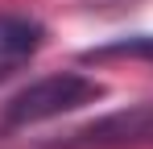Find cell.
Instances as JSON below:
<instances>
[{
	"label": "cell",
	"instance_id": "7a4b0ae2",
	"mask_svg": "<svg viewBox=\"0 0 153 149\" xmlns=\"http://www.w3.org/2000/svg\"><path fill=\"white\" fill-rule=\"evenodd\" d=\"M132 145H153V104L108 112L58 141V149H132Z\"/></svg>",
	"mask_w": 153,
	"mask_h": 149
},
{
	"label": "cell",
	"instance_id": "3957f363",
	"mask_svg": "<svg viewBox=\"0 0 153 149\" xmlns=\"http://www.w3.org/2000/svg\"><path fill=\"white\" fill-rule=\"evenodd\" d=\"M46 29L33 17H17V13H0V79L25 66L29 58L42 50Z\"/></svg>",
	"mask_w": 153,
	"mask_h": 149
},
{
	"label": "cell",
	"instance_id": "6da1fadb",
	"mask_svg": "<svg viewBox=\"0 0 153 149\" xmlns=\"http://www.w3.org/2000/svg\"><path fill=\"white\" fill-rule=\"evenodd\" d=\"M100 95H103V83H95L79 71L46 74V79L21 87L4 104V128H25V124H42L54 116H66V112H79V108L95 104Z\"/></svg>",
	"mask_w": 153,
	"mask_h": 149
}]
</instances>
